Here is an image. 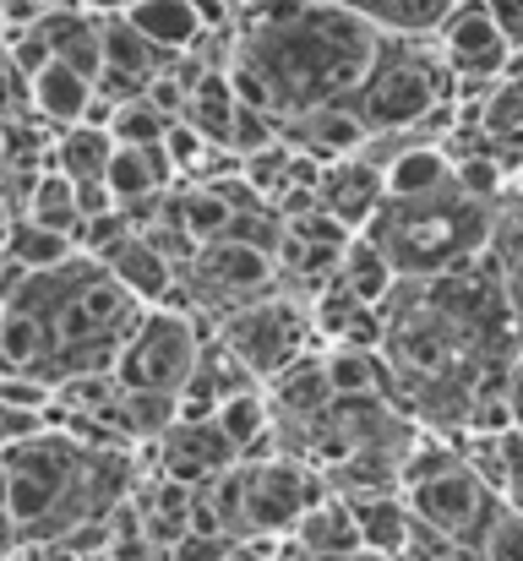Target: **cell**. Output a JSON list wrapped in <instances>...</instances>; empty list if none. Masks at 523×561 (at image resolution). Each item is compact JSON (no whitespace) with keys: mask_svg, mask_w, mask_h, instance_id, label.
<instances>
[{"mask_svg":"<svg viewBox=\"0 0 523 561\" xmlns=\"http://www.w3.org/2000/svg\"><path fill=\"white\" fill-rule=\"evenodd\" d=\"M5 469V507L16 518L22 546L66 540L82 557L104 551L110 518L132 502L137 485V453L132 447H93L55 425H44L27 442H11L0 453Z\"/></svg>","mask_w":523,"mask_h":561,"instance_id":"obj_1","label":"cell"},{"mask_svg":"<svg viewBox=\"0 0 523 561\" xmlns=\"http://www.w3.org/2000/svg\"><path fill=\"white\" fill-rule=\"evenodd\" d=\"M382 49V33L360 16H349L328 0H311L295 22L273 27V33H246L235 38L229 33V66H240L262 99H268V115L284 126L306 110H322V104H344L349 93L365 82L371 60Z\"/></svg>","mask_w":523,"mask_h":561,"instance_id":"obj_2","label":"cell"},{"mask_svg":"<svg viewBox=\"0 0 523 561\" xmlns=\"http://www.w3.org/2000/svg\"><path fill=\"white\" fill-rule=\"evenodd\" d=\"M0 306H22L44 328V381H66L82 371H110L126 333L137 328L143 306L110 278L93 256H66L60 267L27 273Z\"/></svg>","mask_w":523,"mask_h":561,"instance_id":"obj_3","label":"cell"},{"mask_svg":"<svg viewBox=\"0 0 523 561\" xmlns=\"http://www.w3.org/2000/svg\"><path fill=\"white\" fill-rule=\"evenodd\" d=\"M491 218L497 207L442 186L414 202H382L365 224V240L387 256L398 278H442L491 251Z\"/></svg>","mask_w":523,"mask_h":561,"instance_id":"obj_4","label":"cell"},{"mask_svg":"<svg viewBox=\"0 0 523 561\" xmlns=\"http://www.w3.org/2000/svg\"><path fill=\"white\" fill-rule=\"evenodd\" d=\"M442 99H453V71L442 66L436 38H382L365 82L344 104L365 131H414Z\"/></svg>","mask_w":523,"mask_h":561,"instance_id":"obj_5","label":"cell"},{"mask_svg":"<svg viewBox=\"0 0 523 561\" xmlns=\"http://www.w3.org/2000/svg\"><path fill=\"white\" fill-rule=\"evenodd\" d=\"M207 339H213V322H196V317L164 311V306H143V317L126 333L110 376H115L121 392H164V398H180V387L191 381Z\"/></svg>","mask_w":523,"mask_h":561,"instance_id":"obj_6","label":"cell"},{"mask_svg":"<svg viewBox=\"0 0 523 561\" xmlns=\"http://www.w3.org/2000/svg\"><path fill=\"white\" fill-rule=\"evenodd\" d=\"M213 339L257 376L262 387L284 371V366H295L300 355L322 350V339H317V328H311V300L284 295V289H273V295H262V300H251V306L218 317Z\"/></svg>","mask_w":523,"mask_h":561,"instance_id":"obj_7","label":"cell"},{"mask_svg":"<svg viewBox=\"0 0 523 561\" xmlns=\"http://www.w3.org/2000/svg\"><path fill=\"white\" fill-rule=\"evenodd\" d=\"M235 469H240L235 546H246V540H289L295 524H300L322 496H333L328 480H322L311 463L289 458V453L262 458V463H235Z\"/></svg>","mask_w":523,"mask_h":561,"instance_id":"obj_8","label":"cell"},{"mask_svg":"<svg viewBox=\"0 0 523 561\" xmlns=\"http://www.w3.org/2000/svg\"><path fill=\"white\" fill-rule=\"evenodd\" d=\"M403 496V507H409V518H420L425 529H436V535H447L453 546H464V551H480V540H486V529L497 524V513H502V496L458 458V463H447L442 474H431V480H414V485H403L398 491Z\"/></svg>","mask_w":523,"mask_h":561,"instance_id":"obj_9","label":"cell"},{"mask_svg":"<svg viewBox=\"0 0 523 561\" xmlns=\"http://www.w3.org/2000/svg\"><path fill=\"white\" fill-rule=\"evenodd\" d=\"M431 38L442 49V66L453 71V104H480L502 82V66L513 55L497 22L486 16V0H458Z\"/></svg>","mask_w":523,"mask_h":561,"instance_id":"obj_10","label":"cell"},{"mask_svg":"<svg viewBox=\"0 0 523 561\" xmlns=\"http://www.w3.org/2000/svg\"><path fill=\"white\" fill-rule=\"evenodd\" d=\"M154 474H164L174 485H207L213 474H224L235 458V442L218 431V420H174L170 431L154 442Z\"/></svg>","mask_w":523,"mask_h":561,"instance_id":"obj_11","label":"cell"},{"mask_svg":"<svg viewBox=\"0 0 523 561\" xmlns=\"http://www.w3.org/2000/svg\"><path fill=\"white\" fill-rule=\"evenodd\" d=\"M278 137H284L295 153L317 159V164H339V159H354V153H360V142H365L371 131L360 126V115H354L349 104H322V110H306V115L284 121Z\"/></svg>","mask_w":523,"mask_h":561,"instance_id":"obj_12","label":"cell"},{"mask_svg":"<svg viewBox=\"0 0 523 561\" xmlns=\"http://www.w3.org/2000/svg\"><path fill=\"white\" fill-rule=\"evenodd\" d=\"M387 202V186H382V170L360 164V159H339L322 170L317 181V207L328 218H339L349 234H365V224L376 218V207Z\"/></svg>","mask_w":523,"mask_h":561,"instance_id":"obj_13","label":"cell"},{"mask_svg":"<svg viewBox=\"0 0 523 561\" xmlns=\"http://www.w3.org/2000/svg\"><path fill=\"white\" fill-rule=\"evenodd\" d=\"M88 104H93V82H88L82 71H71L66 60H49V66H38V71L27 77V110H33L49 131L82 126Z\"/></svg>","mask_w":523,"mask_h":561,"instance_id":"obj_14","label":"cell"},{"mask_svg":"<svg viewBox=\"0 0 523 561\" xmlns=\"http://www.w3.org/2000/svg\"><path fill=\"white\" fill-rule=\"evenodd\" d=\"M99 49H104V71H115V77H126L137 88H148L154 77H164L174 60L170 49H159L154 38H143L121 11H99Z\"/></svg>","mask_w":523,"mask_h":561,"instance_id":"obj_15","label":"cell"},{"mask_svg":"<svg viewBox=\"0 0 523 561\" xmlns=\"http://www.w3.org/2000/svg\"><path fill=\"white\" fill-rule=\"evenodd\" d=\"M328 5L371 22L382 38H431L458 0H328Z\"/></svg>","mask_w":523,"mask_h":561,"instance_id":"obj_16","label":"cell"},{"mask_svg":"<svg viewBox=\"0 0 523 561\" xmlns=\"http://www.w3.org/2000/svg\"><path fill=\"white\" fill-rule=\"evenodd\" d=\"M104 267H110V278H115L137 306H164L174 295V267L143 240V234H132L126 245H115V251L104 256Z\"/></svg>","mask_w":523,"mask_h":561,"instance_id":"obj_17","label":"cell"},{"mask_svg":"<svg viewBox=\"0 0 523 561\" xmlns=\"http://www.w3.org/2000/svg\"><path fill=\"white\" fill-rule=\"evenodd\" d=\"M121 16L143 38H154L159 49H170V55H185V49H196L207 38V27H202V16H196L191 0H132Z\"/></svg>","mask_w":523,"mask_h":561,"instance_id":"obj_18","label":"cell"},{"mask_svg":"<svg viewBox=\"0 0 523 561\" xmlns=\"http://www.w3.org/2000/svg\"><path fill=\"white\" fill-rule=\"evenodd\" d=\"M349 518L360 529V551L398 561L403 557V535H409V507L398 491H376V496H349Z\"/></svg>","mask_w":523,"mask_h":561,"instance_id":"obj_19","label":"cell"},{"mask_svg":"<svg viewBox=\"0 0 523 561\" xmlns=\"http://www.w3.org/2000/svg\"><path fill=\"white\" fill-rule=\"evenodd\" d=\"M289 540L317 561H339V557H354V551H360V529H354V518H349L344 496H322V502L295 524Z\"/></svg>","mask_w":523,"mask_h":561,"instance_id":"obj_20","label":"cell"},{"mask_svg":"<svg viewBox=\"0 0 523 561\" xmlns=\"http://www.w3.org/2000/svg\"><path fill=\"white\" fill-rule=\"evenodd\" d=\"M104 186L115 196V207H132V202H143V196H154V191H170L174 175L159 148H121V142H115V153H110V164H104Z\"/></svg>","mask_w":523,"mask_h":561,"instance_id":"obj_21","label":"cell"},{"mask_svg":"<svg viewBox=\"0 0 523 561\" xmlns=\"http://www.w3.org/2000/svg\"><path fill=\"white\" fill-rule=\"evenodd\" d=\"M491 267H497V278H502V295H508V306H513V322H519L523 333V202L513 196H502L497 202V218H491Z\"/></svg>","mask_w":523,"mask_h":561,"instance_id":"obj_22","label":"cell"},{"mask_svg":"<svg viewBox=\"0 0 523 561\" xmlns=\"http://www.w3.org/2000/svg\"><path fill=\"white\" fill-rule=\"evenodd\" d=\"M382 186H387V202H414V196L453 186V164L436 142H414L382 170Z\"/></svg>","mask_w":523,"mask_h":561,"instance_id":"obj_23","label":"cell"},{"mask_svg":"<svg viewBox=\"0 0 523 561\" xmlns=\"http://www.w3.org/2000/svg\"><path fill=\"white\" fill-rule=\"evenodd\" d=\"M11 218H27V224H44V229L77 240V224H82V213H77V186H71L66 175H55V170H38V175H27L22 213H11Z\"/></svg>","mask_w":523,"mask_h":561,"instance_id":"obj_24","label":"cell"},{"mask_svg":"<svg viewBox=\"0 0 523 561\" xmlns=\"http://www.w3.org/2000/svg\"><path fill=\"white\" fill-rule=\"evenodd\" d=\"M110 153H115V137H110V131L71 126V131H55V142H49V153H44V170H55V175H66V181H93V175H104Z\"/></svg>","mask_w":523,"mask_h":561,"instance_id":"obj_25","label":"cell"},{"mask_svg":"<svg viewBox=\"0 0 523 561\" xmlns=\"http://www.w3.org/2000/svg\"><path fill=\"white\" fill-rule=\"evenodd\" d=\"M0 256L16 262V267H27V273H44V267H60L66 256H77V240L71 234H55L44 224H27V218H5Z\"/></svg>","mask_w":523,"mask_h":561,"instance_id":"obj_26","label":"cell"},{"mask_svg":"<svg viewBox=\"0 0 523 561\" xmlns=\"http://www.w3.org/2000/svg\"><path fill=\"white\" fill-rule=\"evenodd\" d=\"M180 121L185 126H196L213 148H224L229 142V121H235V93H229V77H224V66H213L191 93H185V110H180ZM229 153V148H224Z\"/></svg>","mask_w":523,"mask_h":561,"instance_id":"obj_27","label":"cell"},{"mask_svg":"<svg viewBox=\"0 0 523 561\" xmlns=\"http://www.w3.org/2000/svg\"><path fill=\"white\" fill-rule=\"evenodd\" d=\"M339 284H344L360 306H371V311H376V306L393 295L398 273L387 267V256H382L365 234H354V240L344 245V256H339Z\"/></svg>","mask_w":523,"mask_h":561,"instance_id":"obj_28","label":"cell"},{"mask_svg":"<svg viewBox=\"0 0 523 561\" xmlns=\"http://www.w3.org/2000/svg\"><path fill=\"white\" fill-rule=\"evenodd\" d=\"M322 376L333 387V398H387V366L371 350H344V344H322Z\"/></svg>","mask_w":523,"mask_h":561,"instance_id":"obj_29","label":"cell"},{"mask_svg":"<svg viewBox=\"0 0 523 561\" xmlns=\"http://www.w3.org/2000/svg\"><path fill=\"white\" fill-rule=\"evenodd\" d=\"M164 131H170V115H159L148 99H126V104H115V115H110V137H115L121 148H159Z\"/></svg>","mask_w":523,"mask_h":561,"instance_id":"obj_30","label":"cell"},{"mask_svg":"<svg viewBox=\"0 0 523 561\" xmlns=\"http://www.w3.org/2000/svg\"><path fill=\"white\" fill-rule=\"evenodd\" d=\"M0 409L16 414H49L55 409V387L38 376H0Z\"/></svg>","mask_w":523,"mask_h":561,"instance_id":"obj_31","label":"cell"},{"mask_svg":"<svg viewBox=\"0 0 523 561\" xmlns=\"http://www.w3.org/2000/svg\"><path fill=\"white\" fill-rule=\"evenodd\" d=\"M480 561H523V513L513 507H502L497 513V524L486 529V540H480Z\"/></svg>","mask_w":523,"mask_h":561,"instance_id":"obj_32","label":"cell"},{"mask_svg":"<svg viewBox=\"0 0 523 561\" xmlns=\"http://www.w3.org/2000/svg\"><path fill=\"white\" fill-rule=\"evenodd\" d=\"M235 551L229 540H207V535H180L170 551H159V561H224Z\"/></svg>","mask_w":523,"mask_h":561,"instance_id":"obj_33","label":"cell"},{"mask_svg":"<svg viewBox=\"0 0 523 561\" xmlns=\"http://www.w3.org/2000/svg\"><path fill=\"white\" fill-rule=\"evenodd\" d=\"M486 16L508 38V49H523V0H486Z\"/></svg>","mask_w":523,"mask_h":561,"instance_id":"obj_34","label":"cell"},{"mask_svg":"<svg viewBox=\"0 0 523 561\" xmlns=\"http://www.w3.org/2000/svg\"><path fill=\"white\" fill-rule=\"evenodd\" d=\"M71 186H77V213H82V224L115 213V196H110V186H104V175H93V181H71Z\"/></svg>","mask_w":523,"mask_h":561,"instance_id":"obj_35","label":"cell"},{"mask_svg":"<svg viewBox=\"0 0 523 561\" xmlns=\"http://www.w3.org/2000/svg\"><path fill=\"white\" fill-rule=\"evenodd\" d=\"M16 561H82V551L66 546V540H38V546H22Z\"/></svg>","mask_w":523,"mask_h":561,"instance_id":"obj_36","label":"cell"},{"mask_svg":"<svg viewBox=\"0 0 523 561\" xmlns=\"http://www.w3.org/2000/svg\"><path fill=\"white\" fill-rule=\"evenodd\" d=\"M508 414H513V431H523V350H519V360H513V371H508Z\"/></svg>","mask_w":523,"mask_h":561,"instance_id":"obj_37","label":"cell"},{"mask_svg":"<svg viewBox=\"0 0 523 561\" xmlns=\"http://www.w3.org/2000/svg\"><path fill=\"white\" fill-rule=\"evenodd\" d=\"M22 551V535H16V518H11V507L0 502V561H16Z\"/></svg>","mask_w":523,"mask_h":561,"instance_id":"obj_38","label":"cell"},{"mask_svg":"<svg viewBox=\"0 0 523 561\" xmlns=\"http://www.w3.org/2000/svg\"><path fill=\"white\" fill-rule=\"evenodd\" d=\"M268 546H273V540H246V546H235L224 561H273L268 557Z\"/></svg>","mask_w":523,"mask_h":561,"instance_id":"obj_39","label":"cell"},{"mask_svg":"<svg viewBox=\"0 0 523 561\" xmlns=\"http://www.w3.org/2000/svg\"><path fill=\"white\" fill-rule=\"evenodd\" d=\"M502 82H508V88H523V49H513V55H508V66H502Z\"/></svg>","mask_w":523,"mask_h":561,"instance_id":"obj_40","label":"cell"},{"mask_svg":"<svg viewBox=\"0 0 523 561\" xmlns=\"http://www.w3.org/2000/svg\"><path fill=\"white\" fill-rule=\"evenodd\" d=\"M502 196H513V202H523V164L513 170V175H508V191H502Z\"/></svg>","mask_w":523,"mask_h":561,"instance_id":"obj_41","label":"cell"},{"mask_svg":"<svg viewBox=\"0 0 523 561\" xmlns=\"http://www.w3.org/2000/svg\"><path fill=\"white\" fill-rule=\"evenodd\" d=\"M0 175H5V121H0Z\"/></svg>","mask_w":523,"mask_h":561,"instance_id":"obj_42","label":"cell"},{"mask_svg":"<svg viewBox=\"0 0 523 561\" xmlns=\"http://www.w3.org/2000/svg\"><path fill=\"white\" fill-rule=\"evenodd\" d=\"M0 44H5V11H0Z\"/></svg>","mask_w":523,"mask_h":561,"instance_id":"obj_43","label":"cell"},{"mask_svg":"<svg viewBox=\"0 0 523 561\" xmlns=\"http://www.w3.org/2000/svg\"><path fill=\"white\" fill-rule=\"evenodd\" d=\"M38 5H60V0H38Z\"/></svg>","mask_w":523,"mask_h":561,"instance_id":"obj_44","label":"cell"}]
</instances>
